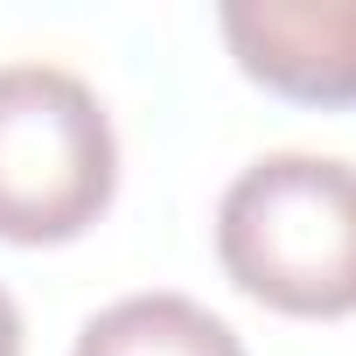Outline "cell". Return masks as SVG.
<instances>
[{"mask_svg":"<svg viewBox=\"0 0 356 356\" xmlns=\"http://www.w3.org/2000/svg\"><path fill=\"white\" fill-rule=\"evenodd\" d=\"M217 259L273 314H356V161L280 147L238 168L217 203Z\"/></svg>","mask_w":356,"mask_h":356,"instance_id":"6da1fadb","label":"cell"},{"mask_svg":"<svg viewBox=\"0 0 356 356\" xmlns=\"http://www.w3.org/2000/svg\"><path fill=\"white\" fill-rule=\"evenodd\" d=\"M119 189L105 98L63 63H0V238L70 245Z\"/></svg>","mask_w":356,"mask_h":356,"instance_id":"7a4b0ae2","label":"cell"},{"mask_svg":"<svg viewBox=\"0 0 356 356\" xmlns=\"http://www.w3.org/2000/svg\"><path fill=\"white\" fill-rule=\"evenodd\" d=\"M217 29L273 98L356 105V0H224Z\"/></svg>","mask_w":356,"mask_h":356,"instance_id":"3957f363","label":"cell"},{"mask_svg":"<svg viewBox=\"0 0 356 356\" xmlns=\"http://www.w3.org/2000/svg\"><path fill=\"white\" fill-rule=\"evenodd\" d=\"M70 356H245V342L189 293H126L77 328Z\"/></svg>","mask_w":356,"mask_h":356,"instance_id":"277c9868","label":"cell"},{"mask_svg":"<svg viewBox=\"0 0 356 356\" xmlns=\"http://www.w3.org/2000/svg\"><path fill=\"white\" fill-rule=\"evenodd\" d=\"M0 356H22V307L8 286H0Z\"/></svg>","mask_w":356,"mask_h":356,"instance_id":"5b68a950","label":"cell"}]
</instances>
